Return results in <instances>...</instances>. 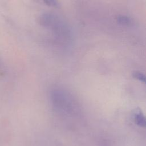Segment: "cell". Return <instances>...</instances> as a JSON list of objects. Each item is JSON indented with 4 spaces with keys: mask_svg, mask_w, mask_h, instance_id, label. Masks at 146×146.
Wrapping results in <instances>:
<instances>
[{
    "mask_svg": "<svg viewBox=\"0 0 146 146\" xmlns=\"http://www.w3.org/2000/svg\"><path fill=\"white\" fill-rule=\"evenodd\" d=\"M51 98L54 106L58 110L69 112L74 107L73 100L64 91L54 90L51 92Z\"/></svg>",
    "mask_w": 146,
    "mask_h": 146,
    "instance_id": "1",
    "label": "cell"
},
{
    "mask_svg": "<svg viewBox=\"0 0 146 146\" xmlns=\"http://www.w3.org/2000/svg\"><path fill=\"white\" fill-rule=\"evenodd\" d=\"M40 19L41 25L46 27H51L58 34H67L68 29L64 26V23L56 15L52 13H45L43 14Z\"/></svg>",
    "mask_w": 146,
    "mask_h": 146,
    "instance_id": "2",
    "label": "cell"
},
{
    "mask_svg": "<svg viewBox=\"0 0 146 146\" xmlns=\"http://www.w3.org/2000/svg\"><path fill=\"white\" fill-rule=\"evenodd\" d=\"M133 118L135 123L140 127H145V119L142 111L140 109H136L133 113Z\"/></svg>",
    "mask_w": 146,
    "mask_h": 146,
    "instance_id": "3",
    "label": "cell"
},
{
    "mask_svg": "<svg viewBox=\"0 0 146 146\" xmlns=\"http://www.w3.org/2000/svg\"><path fill=\"white\" fill-rule=\"evenodd\" d=\"M116 19L119 23L123 25H128L131 23V19L125 15H119Z\"/></svg>",
    "mask_w": 146,
    "mask_h": 146,
    "instance_id": "4",
    "label": "cell"
},
{
    "mask_svg": "<svg viewBox=\"0 0 146 146\" xmlns=\"http://www.w3.org/2000/svg\"><path fill=\"white\" fill-rule=\"evenodd\" d=\"M132 76L134 78L138 79L139 80H140L143 83L145 82V75L140 71H133L132 72Z\"/></svg>",
    "mask_w": 146,
    "mask_h": 146,
    "instance_id": "5",
    "label": "cell"
},
{
    "mask_svg": "<svg viewBox=\"0 0 146 146\" xmlns=\"http://www.w3.org/2000/svg\"><path fill=\"white\" fill-rule=\"evenodd\" d=\"M44 2L47 3L49 5H51V6H56L57 5V2L54 1H45Z\"/></svg>",
    "mask_w": 146,
    "mask_h": 146,
    "instance_id": "6",
    "label": "cell"
}]
</instances>
